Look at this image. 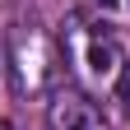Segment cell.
<instances>
[{"mask_svg": "<svg viewBox=\"0 0 130 130\" xmlns=\"http://www.w3.org/2000/svg\"><path fill=\"white\" fill-rule=\"evenodd\" d=\"M70 5H74V19H84V23L111 28V32L130 28V0H70Z\"/></svg>", "mask_w": 130, "mask_h": 130, "instance_id": "cell-3", "label": "cell"}, {"mask_svg": "<svg viewBox=\"0 0 130 130\" xmlns=\"http://www.w3.org/2000/svg\"><path fill=\"white\" fill-rule=\"evenodd\" d=\"M46 130H111L107 111L74 79H56L46 88Z\"/></svg>", "mask_w": 130, "mask_h": 130, "instance_id": "cell-2", "label": "cell"}, {"mask_svg": "<svg viewBox=\"0 0 130 130\" xmlns=\"http://www.w3.org/2000/svg\"><path fill=\"white\" fill-rule=\"evenodd\" d=\"M116 98H121V107H125V116H130V56H125L121 74H116Z\"/></svg>", "mask_w": 130, "mask_h": 130, "instance_id": "cell-4", "label": "cell"}, {"mask_svg": "<svg viewBox=\"0 0 130 130\" xmlns=\"http://www.w3.org/2000/svg\"><path fill=\"white\" fill-rule=\"evenodd\" d=\"M60 42V65L70 70V79L79 88H116V74L125 65V51H121V32L111 28H98V23H84V19H65V28L56 32Z\"/></svg>", "mask_w": 130, "mask_h": 130, "instance_id": "cell-1", "label": "cell"}]
</instances>
